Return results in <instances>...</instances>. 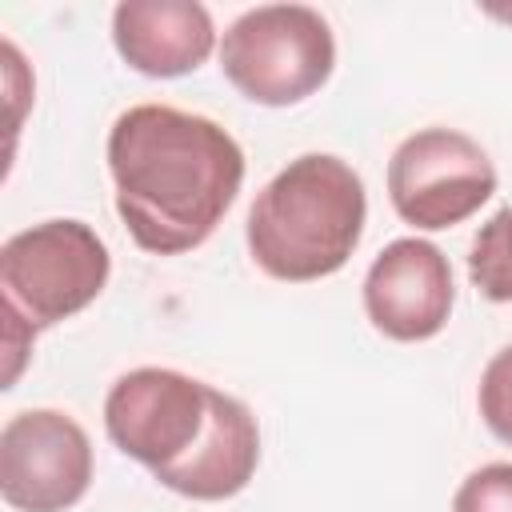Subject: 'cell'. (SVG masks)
I'll return each mask as SVG.
<instances>
[{"label":"cell","mask_w":512,"mask_h":512,"mask_svg":"<svg viewBox=\"0 0 512 512\" xmlns=\"http://www.w3.org/2000/svg\"><path fill=\"white\" fill-rule=\"evenodd\" d=\"M468 276L480 296L496 304H512V208H500L476 228L468 252Z\"/></svg>","instance_id":"8fae6325"},{"label":"cell","mask_w":512,"mask_h":512,"mask_svg":"<svg viewBox=\"0 0 512 512\" xmlns=\"http://www.w3.org/2000/svg\"><path fill=\"white\" fill-rule=\"evenodd\" d=\"M88 484L92 444L68 412L28 408L0 428V496L16 512H64Z\"/></svg>","instance_id":"52a82bcc"},{"label":"cell","mask_w":512,"mask_h":512,"mask_svg":"<svg viewBox=\"0 0 512 512\" xmlns=\"http://www.w3.org/2000/svg\"><path fill=\"white\" fill-rule=\"evenodd\" d=\"M108 244L84 220H44L4 240L0 300L4 316L32 332L84 312L108 284Z\"/></svg>","instance_id":"277c9868"},{"label":"cell","mask_w":512,"mask_h":512,"mask_svg":"<svg viewBox=\"0 0 512 512\" xmlns=\"http://www.w3.org/2000/svg\"><path fill=\"white\" fill-rule=\"evenodd\" d=\"M260 464V428L244 400L212 388V412L208 428L196 440V448L164 468L156 480L188 500H228L240 488H248L252 472Z\"/></svg>","instance_id":"30bf717a"},{"label":"cell","mask_w":512,"mask_h":512,"mask_svg":"<svg viewBox=\"0 0 512 512\" xmlns=\"http://www.w3.org/2000/svg\"><path fill=\"white\" fill-rule=\"evenodd\" d=\"M220 68L252 104L288 108L328 84L336 40L328 20L308 4H260L228 24Z\"/></svg>","instance_id":"3957f363"},{"label":"cell","mask_w":512,"mask_h":512,"mask_svg":"<svg viewBox=\"0 0 512 512\" xmlns=\"http://www.w3.org/2000/svg\"><path fill=\"white\" fill-rule=\"evenodd\" d=\"M368 196L360 172L328 152L280 168L248 208V252L260 272L308 284L340 272L364 236Z\"/></svg>","instance_id":"7a4b0ae2"},{"label":"cell","mask_w":512,"mask_h":512,"mask_svg":"<svg viewBox=\"0 0 512 512\" xmlns=\"http://www.w3.org/2000/svg\"><path fill=\"white\" fill-rule=\"evenodd\" d=\"M476 404H480V416H484L488 432L512 448V344H504L484 364Z\"/></svg>","instance_id":"7c38bea8"},{"label":"cell","mask_w":512,"mask_h":512,"mask_svg":"<svg viewBox=\"0 0 512 512\" xmlns=\"http://www.w3.org/2000/svg\"><path fill=\"white\" fill-rule=\"evenodd\" d=\"M112 44L140 76L172 80L212 56L216 28L196 0H124L112 12Z\"/></svg>","instance_id":"9c48e42d"},{"label":"cell","mask_w":512,"mask_h":512,"mask_svg":"<svg viewBox=\"0 0 512 512\" xmlns=\"http://www.w3.org/2000/svg\"><path fill=\"white\" fill-rule=\"evenodd\" d=\"M116 212L136 248L180 256L200 248L244 184V152L228 128L172 104H136L108 132Z\"/></svg>","instance_id":"6da1fadb"},{"label":"cell","mask_w":512,"mask_h":512,"mask_svg":"<svg viewBox=\"0 0 512 512\" xmlns=\"http://www.w3.org/2000/svg\"><path fill=\"white\" fill-rule=\"evenodd\" d=\"M452 512H512V464H484L464 476Z\"/></svg>","instance_id":"4fadbf2b"},{"label":"cell","mask_w":512,"mask_h":512,"mask_svg":"<svg viewBox=\"0 0 512 512\" xmlns=\"http://www.w3.org/2000/svg\"><path fill=\"white\" fill-rule=\"evenodd\" d=\"M452 300V264L420 236L392 240L364 276V312L372 328L400 344L432 340L448 324Z\"/></svg>","instance_id":"ba28073f"},{"label":"cell","mask_w":512,"mask_h":512,"mask_svg":"<svg viewBox=\"0 0 512 512\" xmlns=\"http://www.w3.org/2000/svg\"><path fill=\"white\" fill-rule=\"evenodd\" d=\"M212 384L176 368H132L104 396L108 440L152 476L180 464L208 428Z\"/></svg>","instance_id":"8992f818"},{"label":"cell","mask_w":512,"mask_h":512,"mask_svg":"<svg viewBox=\"0 0 512 512\" xmlns=\"http://www.w3.org/2000/svg\"><path fill=\"white\" fill-rule=\"evenodd\" d=\"M496 192V168L488 152L456 128H420L388 160V196L404 224L440 232Z\"/></svg>","instance_id":"5b68a950"}]
</instances>
